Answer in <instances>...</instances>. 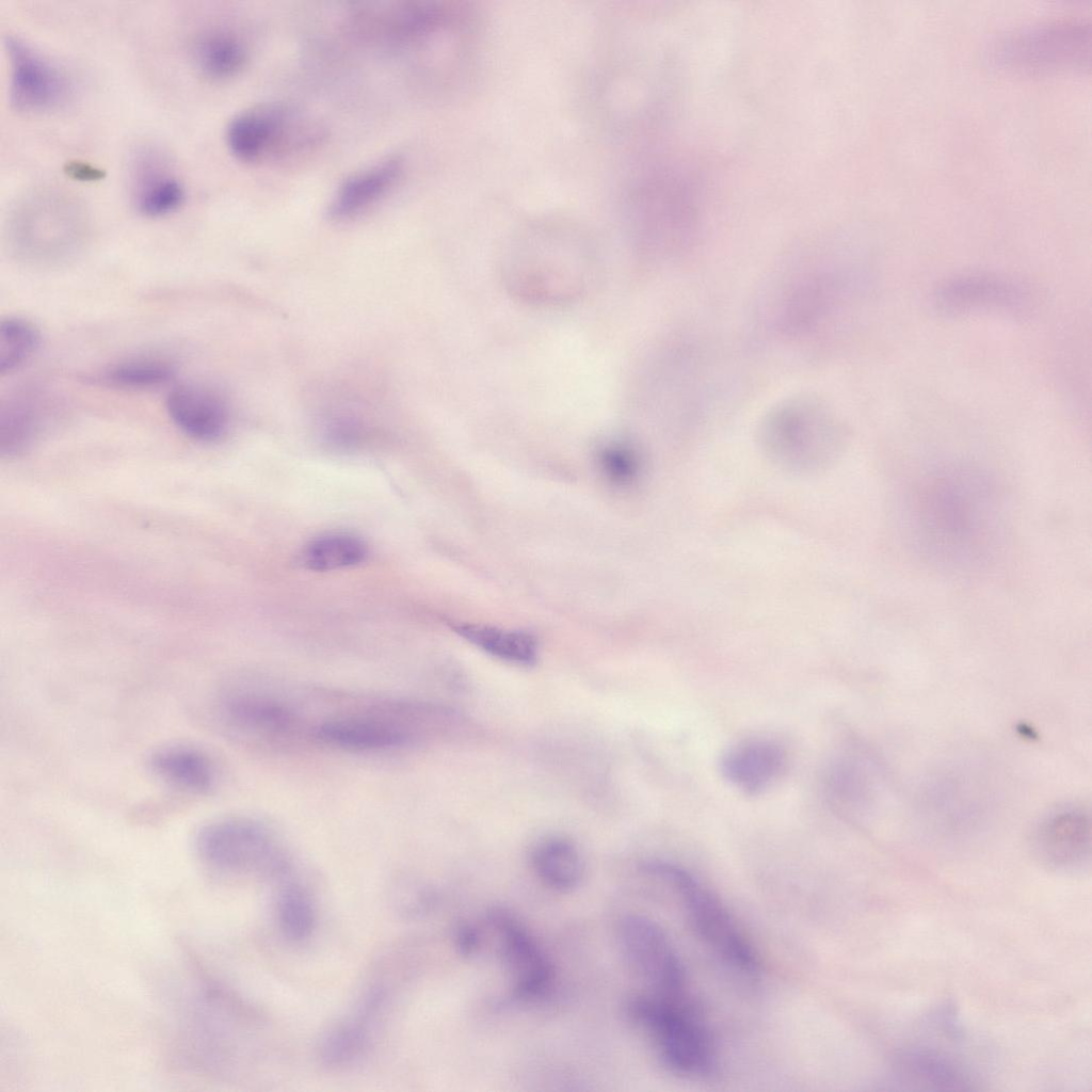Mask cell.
Returning <instances> with one entry per match:
<instances>
[{"label": "cell", "mask_w": 1092, "mask_h": 1092, "mask_svg": "<svg viewBox=\"0 0 1092 1092\" xmlns=\"http://www.w3.org/2000/svg\"><path fill=\"white\" fill-rule=\"evenodd\" d=\"M175 1007L176 1043L190 1066L216 1075L240 1067L251 1023L235 997L198 977L182 989Z\"/></svg>", "instance_id": "cell-1"}, {"label": "cell", "mask_w": 1092, "mask_h": 1092, "mask_svg": "<svg viewBox=\"0 0 1092 1092\" xmlns=\"http://www.w3.org/2000/svg\"><path fill=\"white\" fill-rule=\"evenodd\" d=\"M984 482L968 471L935 477L922 499L921 525L930 544L944 556H967L993 533L994 503Z\"/></svg>", "instance_id": "cell-2"}, {"label": "cell", "mask_w": 1092, "mask_h": 1092, "mask_svg": "<svg viewBox=\"0 0 1092 1092\" xmlns=\"http://www.w3.org/2000/svg\"><path fill=\"white\" fill-rule=\"evenodd\" d=\"M641 870L676 894L691 929L723 965L741 976L758 974L754 947L720 898L701 880L684 867L660 860L645 862Z\"/></svg>", "instance_id": "cell-3"}, {"label": "cell", "mask_w": 1092, "mask_h": 1092, "mask_svg": "<svg viewBox=\"0 0 1092 1092\" xmlns=\"http://www.w3.org/2000/svg\"><path fill=\"white\" fill-rule=\"evenodd\" d=\"M628 1014L651 1038L662 1063L691 1078L713 1075L718 1056L713 1038L691 1001L640 994L628 1002Z\"/></svg>", "instance_id": "cell-4"}, {"label": "cell", "mask_w": 1092, "mask_h": 1092, "mask_svg": "<svg viewBox=\"0 0 1092 1092\" xmlns=\"http://www.w3.org/2000/svg\"><path fill=\"white\" fill-rule=\"evenodd\" d=\"M196 856L207 868L224 874L283 879L290 872L288 856L263 823L248 817L212 820L194 838Z\"/></svg>", "instance_id": "cell-5"}, {"label": "cell", "mask_w": 1092, "mask_h": 1092, "mask_svg": "<svg viewBox=\"0 0 1092 1092\" xmlns=\"http://www.w3.org/2000/svg\"><path fill=\"white\" fill-rule=\"evenodd\" d=\"M617 940L624 960L645 983L647 994L691 1001L684 963L658 924L641 915L625 916L617 928Z\"/></svg>", "instance_id": "cell-6"}, {"label": "cell", "mask_w": 1092, "mask_h": 1092, "mask_svg": "<svg viewBox=\"0 0 1092 1092\" xmlns=\"http://www.w3.org/2000/svg\"><path fill=\"white\" fill-rule=\"evenodd\" d=\"M308 133L305 116L287 106L269 103L236 114L226 127V143L237 159L258 162L304 150Z\"/></svg>", "instance_id": "cell-7"}, {"label": "cell", "mask_w": 1092, "mask_h": 1092, "mask_svg": "<svg viewBox=\"0 0 1092 1092\" xmlns=\"http://www.w3.org/2000/svg\"><path fill=\"white\" fill-rule=\"evenodd\" d=\"M79 209L62 195L31 194L14 212L11 226L15 244L33 258L61 257L79 240Z\"/></svg>", "instance_id": "cell-8"}, {"label": "cell", "mask_w": 1092, "mask_h": 1092, "mask_svg": "<svg viewBox=\"0 0 1092 1092\" xmlns=\"http://www.w3.org/2000/svg\"><path fill=\"white\" fill-rule=\"evenodd\" d=\"M10 63V102L21 112H44L65 103L73 90L66 70L19 35L4 39Z\"/></svg>", "instance_id": "cell-9"}, {"label": "cell", "mask_w": 1092, "mask_h": 1092, "mask_svg": "<svg viewBox=\"0 0 1092 1092\" xmlns=\"http://www.w3.org/2000/svg\"><path fill=\"white\" fill-rule=\"evenodd\" d=\"M488 925L498 942V952L510 978L512 996L531 1001L550 990L555 977L548 957L528 929L510 912L495 909Z\"/></svg>", "instance_id": "cell-10"}, {"label": "cell", "mask_w": 1092, "mask_h": 1092, "mask_svg": "<svg viewBox=\"0 0 1092 1092\" xmlns=\"http://www.w3.org/2000/svg\"><path fill=\"white\" fill-rule=\"evenodd\" d=\"M130 200L148 218L175 212L186 199V188L167 155L151 144L138 146L128 162Z\"/></svg>", "instance_id": "cell-11"}, {"label": "cell", "mask_w": 1092, "mask_h": 1092, "mask_svg": "<svg viewBox=\"0 0 1092 1092\" xmlns=\"http://www.w3.org/2000/svg\"><path fill=\"white\" fill-rule=\"evenodd\" d=\"M388 998L384 985L369 986L343 1021L332 1026L321 1037L318 1058L328 1067H343L360 1059L369 1048L376 1023Z\"/></svg>", "instance_id": "cell-12"}, {"label": "cell", "mask_w": 1092, "mask_h": 1092, "mask_svg": "<svg viewBox=\"0 0 1092 1092\" xmlns=\"http://www.w3.org/2000/svg\"><path fill=\"white\" fill-rule=\"evenodd\" d=\"M786 767L781 744L766 738H750L730 746L722 756L721 771L737 789L756 796L768 789Z\"/></svg>", "instance_id": "cell-13"}, {"label": "cell", "mask_w": 1092, "mask_h": 1092, "mask_svg": "<svg viewBox=\"0 0 1092 1092\" xmlns=\"http://www.w3.org/2000/svg\"><path fill=\"white\" fill-rule=\"evenodd\" d=\"M166 410L176 427L197 440H215L228 428L226 402L215 390L200 384H182L172 389Z\"/></svg>", "instance_id": "cell-14"}, {"label": "cell", "mask_w": 1092, "mask_h": 1092, "mask_svg": "<svg viewBox=\"0 0 1092 1092\" xmlns=\"http://www.w3.org/2000/svg\"><path fill=\"white\" fill-rule=\"evenodd\" d=\"M316 736L331 746L352 752L397 750L415 740L413 734L399 724L360 716L327 720L316 728Z\"/></svg>", "instance_id": "cell-15"}, {"label": "cell", "mask_w": 1092, "mask_h": 1092, "mask_svg": "<svg viewBox=\"0 0 1092 1092\" xmlns=\"http://www.w3.org/2000/svg\"><path fill=\"white\" fill-rule=\"evenodd\" d=\"M148 767L166 785L191 794H207L218 780L211 757L188 744H170L155 750L148 758Z\"/></svg>", "instance_id": "cell-16"}, {"label": "cell", "mask_w": 1092, "mask_h": 1092, "mask_svg": "<svg viewBox=\"0 0 1092 1092\" xmlns=\"http://www.w3.org/2000/svg\"><path fill=\"white\" fill-rule=\"evenodd\" d=\"M1035 842L1041 855L1058 866H1070L1086 858L1090 851V821L1078 809H1061L1039 826Z\"/></svg>", "instance_id": "cell-17"}, {"label": "cell", "mask_w": 1092, "mask_h": 1092, "mask_svg": "<svg viewBox=\"0 0 1092 1092\" xmlns=\"http://www.w3.org/2000/svg\"><path fill=\"white\" fill-rule=\"evenodd\" d=\"M220 710L223 719L231 727L250 734H286L295 722V717L287 705L251 692L235 691L226 694L222 698Z\"/></svg>", "instance_id": "cell-18"}, {"label": "cell", "mask_w": 1092, "mask_h": 1092, "mask_svg": "<svg viewBox=\"0 0 1092 1092\" xmlns=\"http://www.w3.org/2000/svg\"><path fill=\"white\" fill-rule=\"evenodd\" d=\"M401 173V161L389 158L348 177L338 188L328 213L342 220L351 218L383 196Z\"/></svg>", "instance_id": "cell-19"}, {"label": "cell", "mask_w": 1092, "mask_h": 1092, "mask_svg": "<svg viewBox=\"0 0 1092 1092\" xmlns=\"http://www.w3.org/2000/svg\"><path fill=\"white\" fill-rule=\"evenodd\" d=\"M530 864L544 885L559 892L577 887L584 873V862L578 847L563 836L539 840L530 852Z\"/></svg>", "instance_id": "cell-20"}, {"label": "cell", "mask_w": 1092, "mask_h": 1092, "mask_svg": "<svg viewBox=\"0 0 1092 1092\" xmlns=\"http://www.w3.org/2000/svg\"><path fill=\"white\" fill-rule=\"evenodd\" d=\"M897 1075L909 1085L927 1089L959 1090L971 1083L968 1074L952 1058L935 1050L917 1048L900 1053Z\"/></svg>", "instance_id": "cell-21"}, {"label": "cell", "mask_w": 1092, "mask_h": 1092, "mask_svg": "<svg viewBox=\"0 0 1092 1092\" xmlns=\"http://www.w3.org/2000/svg\"><path fill=\"white\" fill-rule=\"evenodd\" d=\"M191 59L198 74L210 80H225L244 66L247 51L232 32L209 29L198 34L191 47Z\"/></svg>", "instance_id": "cell-22"}, {"label": "cell", "mask_w": 1092, "mask_h": 1092, "mask_svg": "<svg viewBox=\"0 0 1092 1092\" xmlns=\"http://www.w3.org/2000/svg\"><path fill=\"white\" fill-rule=\"evenodd\" d=\"M453 628L472 645L499 660L521 667L536 662V639L526 631L480 624H457Z\"/></svg>", "instance_id": "cell-23"}, {"label": "cell", "mask_w": 1092, "mask_h": 1092, "mask_svg": "<svg viewBox=\"0 0 1092 1092\" xmlns=\"http://www.w3.org/2000/svg\"><path fill=\"white\" fill-rule=\"evenodd\" d=\"M45 401L30 392L5 401L0 410V447L2 453H15L28 447L39 432Z\"/></svg>", "instance_id": "cell-24"}, {"label": "cell", "mask_w": 1092, "mask_h": 1092, "mask_svg": "<svg viewBox=\"0 0 1092 1092\" xmlns=\"http://www.w3.org/2000/svg\"><path fill=\"white\" fill-rule=\"evenodd\" d=\"M368 548L358 536L334 532L312 540L301 555L302 564L312 571L327 572L357 565L365 561Z\"/></svg>", "instance_id": "cell-25"}, {"label": "cell", "mask_w": 1092, "mask_h": 1092, "mask_svg": "<svg viewBox=\"0 0 1092 1092\" xmlns=\"http://www.w3.org/2000/svg\"><path fill=\"white\" fill-rule=\"evenodd\" d=\"M278 928L288 941L301 943L309 938L316 925V910L307 890L288 883L279 892L276 905Z\"/></svg>", "instance_id": "cell-26"}, {"label": "cell", "mask_w": 1092, "mask_h": 1092, "mask_svg": "<svg viewBox=\"0 0 1092 1092\" xmlns=\"http://www.w3.org/2000/svg\"><path fill=\"white\" fill-rule=\"evenodd\" d=\"M940 303L949 310L1012 303L1015 298L1009 286L984 277H969L947 286L940 295Z\"/></svg>", "instance_id": "cell-27"}, {"label": "cell", "mask_w": 1092, "mask_h": 1092, "mask_svg": "<svg viewBox=\"0 0 1092 1092\" xmlns=\"http://www.w3.org/2000/svg\"><path fill=\"white\" fill-rule=\"evenodd\" d=\"M39 333L35 325L18 317H10L0 324V373L9 374L19 368L36 351Z\"/></svg>", "instance_id": "cell-28"}, {"label": "cell", "mask_w": 1092, "mask_h": 1092, "mask_svg": "<svg viewBox=\"0 0 1092 1092\" xmlns=\"http://www.w3.org/2000/svg\"><path fill=\"white\" fill-rule=\"evenodd\" d=\"M174 372L173 365L163 359L138 358L117 364L108 370L106 378L117 386L144 388L170 381Z\"/></svg>", "instance_id": "cell-29"}, {"label": "cell", "mask_w": 1092, "mask_h": 1092, "mask_svg": "<svg viewBox=\"0 0 1092 1092\" xmlns=\"http://www.w3.org/2000/svg\"><path fill=\"white\" fill-rule=\"evenodd\" d=\"M598 463L604 476L616 485H627L638 476V459L626 447L610 446L605 448L599 453Z\"/></svg>", "instance_id": "cell-30"}, {"label": "cell", "mask_w": 1092, "mask_h": 1092, "mask_svg": "<svg viewBox=\"0 0 1092 1092\" xmlns=\"http://www.w3.org/2000/svg\"><path fill=\"white\" fill-rule=\"evenodd\" d=\"M390 899L395 912L404 919L417 918L432 905L431 893L424 886L410 882L396 886Z\"/></svg>", "instance_id": "cell-31"}, {"label": "cell", "mask_w": 1092, "mask_h": 1092, "mask_svg": "<svg viewBox=\"0 0 1092 1092\" xmlns=\"http://www.w3.org/2000/svg\"><path fill=\"white\" fill-rule=\"evenodd\" d=\"M480 943V933L472 926L463 925L457 929L455 934V944L462 954H473V952L479 948Z\"/></svg>", "instance_id": "cell-32"}, {"label": "cell", "mask_w": 1092, "mask_h": 1092, "mask_svg": "<svg viewBox=\"0 0 1092 1092\" xmlns=\"http://www.w3.org/2000/svg\"><path fill=\"white\" fill-rule=\"evenodd\" d=\"M65 172L69 176L80 180H96L103 177L102 170L80 161L68 162L66 164Z\"/></svg>", "instance_id": "cell-33"}]
</instances>
